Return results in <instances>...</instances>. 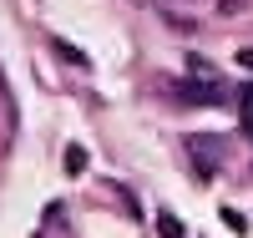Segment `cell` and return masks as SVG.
<instances>
[{
    "label": "cell",
    "instance_id": "cell-1",
    "mask_svg": "<svg viewBox=\"0 0 253 238\" xmlns=\"http://www.w3.org/2000/svg\"><path fill=\"white\" fill-rule=\"evenodd\" d=\"M167 92H172L177 101H208V106H218V101H223L218 86H198V81H172Z\"/></svg>",
    "mask_w": 253,
    "mask_h": 238
},
{
    "label": "cell",
    "instance_id": "cell-4",
    "mask_svg": "<svg viewBox=\"0 0 253 238\" xmlns=\"http://www.w3.org/2000/svg\"><path fill=\"white\" fill-rule=\"evenodd\" d=\"M223 223H228V228H233V233H248V218H243V213H238V208H223Z\"/></svg>",
    "mask_w": 253,
    "mask_h": 238
},
{
    "label": "cell",
    "instance_id": "cell-2",
    "mask_svg": "<svg viewBox=\"0 0 253 238\" xmlns=\"http://www.w3.org/2000/svg\"><path fill=\"white\" fill-rule=\"evenodd\" d=\"M81 167H86V147H76V142H71V147H66V172L76 178Z\"/></svg>",
    "mask_w": 253,
    "mask_h": 238
},
{
    "label": "cell",
    "instance_id": "cell-7",
    "mask_svg": "<svg viewBox=\"0 0 253 238\" xmlns=\"http://www.w3.org/2000/svg\"><path fill=\"white\" fill-rule=\"evenodd\" d=\"M248 112H243V132H248V142H253V101H243Z\"/></svg>",
    "mask_w": 253,
    "mask_h": 238
},
{
    "label": "cell",
    "instance_id": "cell-6",
    "mask_svg": "<svg viewBox=\"0 0 253 238\" xmlns=\"http://www.w3.org/2000/svg\"><path fill=\"white\" fill-rule=\"evenodd\" d=\"M243 5H248V0H218V15H223V20H233Z\"/></svg>",
    "mask_w": 253,
    "mask_h": 238
},
{
    "label": "cell",
    "instance_id": "cell-3",
    "mask_svg": "<svg viewBox=\"0 0 253 238\" xmlns=\"http://www.w3.org/2000/svg\"><path fill=\"white\" fill-rule=\"evenodd\" d=\"M56 56H61V61H71V66H81V71H86V56H81V51H71L66 41H56Z\"/></svg>",
    "mask_w": 253,
    "mask_h": 238
},
{
    "label": "cell",
    "instance_id": "cell-9",
    "mask_svg": "<svg viewBox=\"0 0 253 238\" xmlns=\"http://www.w3.org/2000/svg\"><path fill=\"white\" fill-rule=\"evenodd\" d=\"M132 5H152V0H132Z\"/></svg>",
    "mask_w": 253,
    "mask_h": 238
},
{
    "label": "cell",
    "instance_id": "cell-8",
    "mask_svg": "<svg viewBox=\"0 0 253 238\" xmlns=\"http://www.w3.org/2000/svg\"><path fill=\"white\" fill-rule=\"evenodd\" d=\"M238 66H248V71H253V51H238Z\"/></svg>",
    "mask_w": 253,
    "mask_h": 238
},
{
    "label": "cell",
    "instance_id": "cell-5",
    "mask_svg": "<svg viewBox=\"0 0 253 238\" xmlns=\"http://www.w3.org/2000/svg\"><path fill=\"white\" fill-rule=\"evenodd\" d=\"M157 228H162V233H167V238H182V223H177V218H172V213H162V218H157Z\"/></svg>",
    "mask_w": 253,
    "mask_h": 238
}]
</instances>
